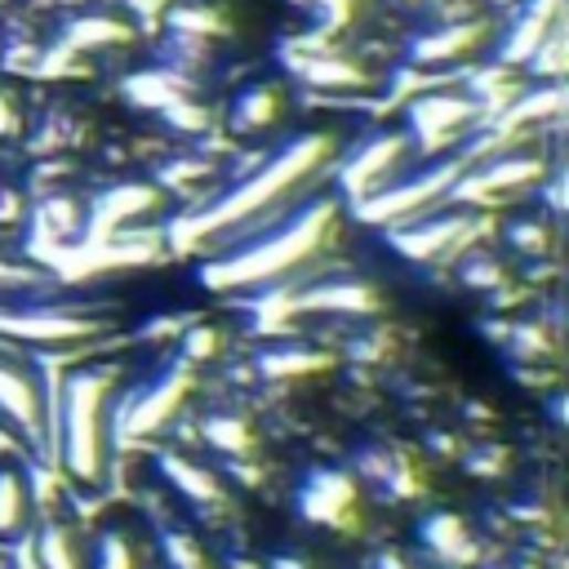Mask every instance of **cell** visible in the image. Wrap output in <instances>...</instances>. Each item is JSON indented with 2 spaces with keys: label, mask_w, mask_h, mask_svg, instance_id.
Wrapping results in <instances>:
<instances>
[{
  "label": "cell",
  "mask_w": 569,
  "mask_h": 569,
  "mask_svg": "<svg viewBox=\"0 0 569 569\" xmlns=\"http://www.w3.org/2000/svg\"><path fill=\"white\" fill-rule=\"evenodd\" d=\"M81 228H85L81 201H72V197H50V201L36 206V236H41V245L63 250V245H72V241L81 236Z\"/></svg>",
  "instance_id": "cell-19"
},
{
  "label": "cell",
  "mask_w": 569,
  "mask_h": 569,
  "mask_svg": "<svg viewBox=\"0 0 569 569\" xmlns=\"http://www.w3.org/2000/svg\"><path fill=\"white\" fill-rule=\"evenodd\" d=\"M36 556L45 569H85V556L76 547V529L63 520H50L36 538Z\"/></svg>",
  "instance_id": "cell-22"
},
{
  "label": "cell",
  "mask_w": 569,
  "mask_h": 569,
  "mask_svg": "<svg viewBox=\"0 0 569 569\" xmlns=\"http://www.w3.org/2000/svg\"><path fill=\"white\" fill-rule=\"evenodd\" d=\"M294 507L307 525H325V529H356L360 525V489L356 476L343 467H316L298 494Z\"/></svg>",
  "instance_id": "cell-5"
},
{
  "label": "cell",
  "mask_w": 569,
  "mask_h": 569,
  "mask_svg": "<svg viewBox=\"0 0 569 569\" xmlns=\"http://www.w3.org/2000/svg\"><path fill=\"white\" fill-rule=\"evenodd\" d=\"M419 538H423V547H428L436 560H445V565H463V560L476 556L472 534H467L463 516H454V512H432V516H423Z\"/></svg>",
  "instance_id": "cell-17"
},
{
  "label": "cell",
  "mask_w": 569,
  "mask_h": 569,
  "mask_svg": "<svg viewBox=\"0 0 569 569\" xmlns=\"http://www.w3.org/2000/svg\"><path fill=\"white\" fill-rule=\"evenodd\" d=\"M298 307L307 312H334V316H373L383 307L378 289L369 281H334V285H316L298 298Z\"/></svg>",
  "instance_id": "cell-14"
},
{
  "label": "cell",
  "mask_w": 569,
  "mask_h": 569,
  "mask_svg": "<svg viewBox=\"0 0 569 569\" xmlns=\"http://www.w3.org/2000/svg\"><path fill=\"white\" fill-rule=\"evenodd\" d=\"M401 156H405V134L369 138V143L356 147V156L343 165V187H347V192H356V201L369 197V192H378V187L397 182L392 173H397Z\"/></svg>",
  "instance_id": "cell-8"
},
{
  "label": "cell",
  "mask_w": 569,
  "mask_h": 569,
  "mask_svg": "<svg viewBox=\"0 0 569 569\" xmlns=\"http://www.w3.org/2000/svg\"><path fill=\"white\" fill-rule=\"evenodd\" d=\"M472 112H476L472 98H459V94H428V98H419V103L410 107V129H414L423 143L441 147V138H450L459 125H467Z\"/></svg>",
  "instance_id": "cell-12"
},
{
  "label": "cell",
  "mask_w": 569,
  "mask_h": 569,
  "mask_svg": "<svg viewBox=\"0 0 569 569\" xmlns=\"http://www.w3.org/2000/svg\"><path fill=\"white\" fill-rule=\"evenodd\" d=\"M281 112H285L281 85H272V81L250 85V89L236 98V107H232V129H236V134H267V129L281 120Z\"/></svg>",
  "instance_id": "cell-18"
},
{
  "label": "cell",
  "mask_w": 569,
  "mask_h": 569,
  "mask_svg": "<svg viewBox=\"0 0 569 569\" xmlns=\"http://www.w3.org/2000/svg\"><path fill=\"white\" fill-rule=\"evenodd\" d=\"M316 365H325V360L316 351H303V347H272L259 356L263 378H294V373H312Z\"/></svg>",
  "instance_id": "cell-26"
},
{
  "label": "cell",
  "mask_w": 569,
  "mask_h": 569,
  "mask_svg": "<svg viewBox=\"0 0 569 569\" xmlns=\"http://www.w3.org/2000/svg\"><path fill=\"white\" fill-rule=\"evenodd\" d=\"M32 529V485L23 467L0 463V542H14Z\"/></svg>",
  "instance_id": "cell-16"
},
{
  "label": "cell",
  "mask_w": 569,
  "mask_h": 569,
  "mask_svg": "<svg viewBox=\"0 0 569 569\" xmlns=\"http://www.w3.org/2000/svg\"><path fill=\"white\" fill-rule=\"evenodd\" d=\"M378 569H414V565H405V560H397V556H378Z\"/></svg>",
  "instance_id": "cell-39"
},
{
  "label": "cell",
  "mask_w": 569,
  "mask_h": 569,
  "mask_svg": "<svg viewBox=\"0 0 569 569\" xmlns=\"http://www.w3.org/2000/svg\"><path fill=\"white\" fill-rule=\"evenodd\" d=\"M463 281L476 289H494V285H503V267L494 259H472V263H463Z\"/></svg>",
  "instance_id": "cell-34"
},
{
  "label": "cell",
  "mask_w": 569,
  "mask_h": 569,
  "mask_svg": "<svg viewBox=\"0 0 569 569\" xmlns=\"http://www.w3.org/2000/svg\"><path fill=\"white\" fill-rule=\"evenodd\" d=\"M206 441H210L219 454L241 459V454L254 450V423L241 419V414H210V419H206Z\"/></svg>",
  "instance_id": "cell-23"
},
{
  "label": "cell",
  "mask_w": 569,
  "mask_h": 569,
  "mask_svg": "<svg viewBox=\"0 0 569 569\" xmlns=\"http://www.w3.org/2000/svg\"><path fill=\"white\" fill-rule=\"evenodd\" d=\"M156 467H160V476H165L187 503H197V507H219V503L228 498L223 481H219L210 467H201V463H192V459H182V454H160Z\"/></svg>",
  "instance_id": "cell-13"
},
{
  "label": "cell",
  "mask_w": 569,
  "mask_h": 569,
  "mask_svg": "<svg viewBox=\"0 0 569 569\" xmlns=\"http://www.w3.org/2000/svg\"><path fill=\"white\" fill-rule=\"evenodd\" d=\"M507 245L520 250V254H542L547 250V228L534 223V219H520V223L507 228Z\"/></svg>",
  "instance_id": "cell-33"
},
{
  "label": "cell",
  "mask_w": 569,
  "mask_h": 569,
  "mask_svg": "<svg viewBox=\"0 0 569 569\" xmlns=\"http://www.w3.org/2000/svg\"><path fill=\"white\" fill-rule=\"evenodd\" d=\"M129 6H134V10H151V6H156V0H129Z\"/></svg>",
  "instance_id": "cell-40"
},
{
  "label": "cell",
  "mask_w": 569,
  "mask_h": 569,
  "mask_svg": "<svg viewBox=\"0 0 569 569\" xmlns=\"http://www.w3.org/2000/svg\"><path fill=\"white\" fill-rule=\"evenodd\" d=\"M0 334L19 338V343H36V347H59V343H81V338L98 334V320L76 316V312H59V307L0 312Z\"/></svg>",
  "instance_id": "cell-7"
},
{
  "label": "cell",
  "mask_w": 569,
  "mask_h": 569,
  "mask_svg": "<svg viewBox=\"0 0 569 569\" xmlns=\"http://www.w3.org/2000/svg\"><path fill=\"white\" fill-rule=\"evenodd\" d=\"M334 214H338L334 201L303 206L285 228L267 232L263 241L245 245L241 254H228V259L210 263L201 272V281L210 289H259V285H272V281L289 276L294 267H303L312 254H320V245L334 232Z\"/></svg>",
  "instance_id": "cell-2"
},
{
  "label": "cell",
  "mask_w": 569,
  "mask_h": 569,
  "mask_svg": "<svg viewBox=\"0 0 569 569\" xmlns=\"http://www.w3.org/2000/svg\"><path fill=\"white\" fill-rule=\"evenodd\" d=\"M160 187L151 182H116L94 201V232H116L125 223H138L160 210Z\"/></svg>",
  "instance_id": "cell-11"
},
{
  "label": "cell",
  "mask_w": 569,
  "mask_h": 569,
  "mask_svg": "<svg viewBox=\"0 0 569 569\" xmlns=\"http://www.w3.org/2000/svg\"><path fill=\"white\" fill-rule=\"evenodd\" d=\"M10 219H19V197L0 187V223H10Z\"/></svg>",
  "instance_id": "cell-38"
},
{
  "label": "cell",
  "mask_w": 569,
  "mask_h": 569,
  "mask_svg": "<svg viewBox=\"0 0 569 569\" xmlns=\"http://www.w3.org/2000/svg\"><path fill=\"white\" fill-rule=\"evenodd\" d=\"M223 351V334L214 325H192L182 334V365H206Z\"/></svg>",
  "instance_id": "cell-30"
},
{
  "label": "cell",
  "mask_w": 569,
  "mask_h": 569,
  "mask_svg": "<svg viewBox=\"0 0 569 569\" xmlns=\"http://www.w3.org/2000/svg\"><path fill=\"white\" fill-rule=\"evenodd\" d=\"M129 98L134 103H143V107H165V103H173V98H182V85H173V81H165L160 72H147V76H134L129 85Z\"/></svg>",
  "instance_id": "cell-29"
},
{
  "label": "cell",
  "mask_w": 569,
  "mask_h": 569,
  "mask_svg": "<svg viewBox=\"0 0 569 569\" xmlns=\"http://www.w3.org/2000/svg\"><path fill=\"white\" fill-rule=\"evenodd\" d=\"M129 41V28L112 23V19H81L67 28V45L72 50H94V45H120Z\"/></svg>",
  "instance_id": "cell-27"
},
{
  "label": "cell",
  "mask_w": 569,
  "mask_h": 569,
  "mask_svg": "<svg viewBox=\"0 0 569 569\" xmlns=\"http://www.w3.org/2000/svg\"><path fill=\"white\" fill-rule=\"evenodd\" d=\"M463 165L467 160H445V165H432L428 173H414V178L378 187V192L356 201V219L360 223H410V219H423V210L454 187Z\"/></svg>",
  "instance_id": "cell-4"
},
{
  "label": "cell",
  "mask_w": 569,
  "mask_h": 569,
  "mask_svg": "<svg viewBox=\"0 0 569 569\" xmlns=\"http://www.w3.org/2000/svg\"><path fill=\"white\" fill-rule=\"evenodd\" d=\"M160 112H165L169 125H178V129H201V125H206V112H197V103H187V98H173V103H165Z\"/></svg>",
  "instance_id": "cell-35"
},
{
  "label": "cell",
  "mask_w": 569,
  "mask_h": 569,
  "mask_svg": "<svg viewBox=\"0 0 569 569\" xmlns=\"http://www.w3.org/2000/svg\"><path fill=\"white\" fill-rule=\"evenodd\" d=\"M0 414H6L32 445H41L45 436V410H41V383L32 365H23L19 356L0 351Z\"/></svg>",
  "instance_id": "cell-6"
},
{
  "label": "cell",
  "mask_w": 569,
  "mask_h": 569,
  "mask_svg": "<svg viewBox=\"0 0 569 569\" xmlns=\"http://www.w3.org/2000/svg\"><path fill=\"white\" fill-rule=\"evenodd\" d=\"M187 388H192V365H173V369H165L147 392H138V401H134V410H129L125 428H129V432H138V436H143V432L165 428V423H169V414L182 405Z\"/></svg>",
  "instance_id": "cell-10"
},
{
  "label": "cell",
  "mask_w": 569,
  "mask_h": 569,
  "mask_svg": "<svg viewBox=\"0 0 569 569\" xmlns=\"http://www.w3.org/2000/svg\"><path fill=\"white\" fill-rule=\"evenodd\" d=\"M36 276L28 267H10V263H0V285H32Z\"/></svg>",
  "instance_id": "cell-37"
},
{
  "label": "cell",
  "mask_w": 569,
  "mask_h": 569,
  "mask_svg": "<svg viewBox=\"0 0 569 569\" xmlns=\"http://www.w3.org/2000/svg\"><path fill=\"white\" fill-rule=\"evenodd\" d=\"M356 467L369 476V481H378L383 489H392L397 498H410L419 485H414V476H410V463H401V454H392V450H378V445H369V450H360L356 454Z\"/></svg>",
  "instance_id": "cell-21"
},
{
  "label": "cell",
  "mask_w": 569,
  "mask_h": 569,
  "mask_svg": "<svg viewBox=\"0 0 569 569\" xmlns=\"http://www.w3.org/2000/svg\"><path fill=\"white\" fill-rule=\"evenodd\" d=\"M329 151H334V138H325V134H307V138L289 143V147L276 151L254 178L236 182L223 201H214L210 214H201V219L187 223V236L236 232V228H245L250 219H263L267 210H276L285 197H294L298 187H307V182L325 169Z\"/></svg>",
  "instance_id": "cell-1"
},
{
  "label": "cell",
  "mask_w": 569,
  "mask_h": 569,
  "mask_svg": "<svg viewBox=\"0 0 569 569\" xmlns=\"http://www.w3.org/2000/svg\"><path fill=\"white\" fill-rule=\"evenodd\" d=\"M298 76L320 89H360L365 85V72L343 59H307V63H298Z\"/></svg>",
  "instance_id": "cell-24"
},
{
  "label": "cell",
  "mask_w": 569,
  "mask_h": 569,
  "mask_svg": "<svg viewBox=\"0 0 569 569\" xmlns=\"http://www.w3.org/2000/svg\"><path fill=\"white\" fill-rule=\"evenodd\" d=\"M201 178H214V165L210 160H192V156H182V160H173V165H165L160 169V182L165 187H187V182H201Z\"/></svg>",
  "instance_id": "cell-32"
},
{
  "label": "cell",
  "mask_w": 569,
  "mask_h": 569,
  "mask_svg": "<svg viewBox=\"0 0 569 569\" xmlns=\"http://www.w3.org/2000/svg\"><path fill=\"white\" fill-rule=\"evenodd\" d=\"M542 178V165H538V156H525V151H516V156H503V160H489L485 169H476L459 192H467V197H489V192H507V187H525V182H538Z\"/></svg>",
  "instance_id": "cell-15"
},
{
  "label": "cell",
  "mask_w": 569,
  "mask_h": 569,
  "mask_svg": "<svg viewBox=\"0 0 569 569\" xmlns=\"http://www.w3.org/2000/svg\"><path fill=\"white\" fill-rule=\"evenodd\" d=\"M116 392V369L81 365L63 383V467L81 485L107 476V401Z\"/></svg>",
  "instance_id": "cell-3"
},
{
  "label": "cell",
  "mask_w": 569,
  "mask_h": 569,
  "mask_svg": "<svg viewBox=\"0 0 569 569\" xmlns=\"http://www.w3.org/2000/svg\"><path fill=\"white\" fill-rule=\"evenodd\" d=\"M0 569H10V565H0Z\"/></svg>",
  "instance_id": "cell-41"
},
{
  "label": "cell",
  "mask_w": 569,
  "mask_h": 569,
  "mask_svg": "<svg viewBox=\"0 0 569 569\" xmlns=\"http://www.w3.org/2000/svg\"><path fill=\"white\" fill-rule=\"evenodd\" d=\"M551 14H556V0H538V6H529V14L512 28V36L503 41V59L507 63H525L538 54V45L547 41V28H551Z\"/></svg>",
  "instance_id": "cell-20"
},
{
  "label": "cell",
  "mask_w": 569,
  "mask_h": 569,
  "mask_svg": "<svg viewBox=\"0 0 569 569\" xmlns=\"http://www.w3.org/2000/svg\"><path fill=\"white\" fill-rule=\"evenodd\" d=\"M89 569H143L138 565V542L125 529H103L94 551H89Z\"/></svg>",
  "instance_id": "cell-25"
},
{
  "label": "cell",
  "mask_w": 569,
  "mask_h": 569,
  "mask_svg": "<svg viewBox=\"0 0 569 569\" xmlns=\"http://www.w3.org/2000/svg\"><path fill=\"white\" fill-rule=\"evenodd\" d=\"M165 556H169V569H210L206 551L182 534H165Z\"/></svg>",
  "instance_id": "cell-31"
},
{
  "label": "cell",
  "mask_w": 569,
  "mask_h": 569,
  "mask_svg": "<svg viewBox=\"0 0 569 569\" xmlns=\"http://www.w3.org/2000/svg\"><path fill=\"white\" fill-rule=\"evenodd\" d=\"M405 6H410V0H405Z\"/></svg>",
  "instance_id": "cell-42"
},
{
  "label": "cell",
  "mask_w": 569,
  "mask_h": 569,
  "mask_svg": "<svg viewBox=\"0 0 569 569\" xmlns=\"http://www.w3.org/2000/svg\"><path fill=\"white\" fill-rule=\"evenodd\" d=\"M467 45H476V28H450V32L423 36V41L414 45V59H419V63H441V59L463 54Z\"/></svg>",
  "instance_id": "cell-28"
},
{
  "label": "cell",
  "mask_w": 569,
  "mask_h": 569,
  "mask_svg": "<svg viewBox=\"0 0 569 569\" xmlns=\"http://www.w3.org/2000/svg\"><path fill=\"white\" fill-rule=\"evenodd\" d=\"M10 134H19V107L10 94H0V138H10Z\"/></svg>",
  "instance_id": "cell-36"
},
{
  "label": "cell",
  "mask_w": 569,
  "mask_h": 569,
  "mask_svg": "<svg viewBox=\"0 0 569 569\" xmlns=\"http://www.w3.org/2000/svg\"><path fill=\"white\" fill-rule=\"evenodd\" d=\"M472 232V219L467 214H445V219H410L405 228L392 232V250L401 259H414V263H428L445 250H454L463 236Z\"/></svg>",
  "instance_id": "cell-9"
}]
</instances>
